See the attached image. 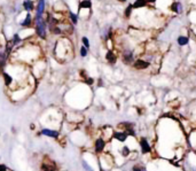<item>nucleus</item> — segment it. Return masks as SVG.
<instances>
[{
  "mask_svg": "<svg viewBox=\"0 0 196 171\" xmlns=\"http://www.w3.org/2000/svg\"><path fill=\"white\" fill-rule=\"evenodd\" d=\"M139 146H140V149H141V153L144 154V155L152 153V146H150L148 139H147L146 137H141V138H140Z\"/></svg>",
  "mask_w": 196,
  "mask_h": 171,
  "instance_id": "obj_1",
  "label": "nucleus"
},
{
  "mask_svg": "<svg viewBox=\"0 0 196 171\" xmlns=\"http://www.w3.org/2000/svg\"><path fill=\"white\" fill-rule=\"evenodd\" d=\"M36 32L39 36L40 38H45L46 37V31H45V23H44L43 18H38L36 20Z\"/></svg>",
  "mask_w": 196,
  "mask_h": 171,
  "instance_id": "obj_2",
  "label": "nucleus"
},
{
  "mask_svg": "<svg viewBox=\"0 0 196 171\" xmlns=\"http://www.w3.org/2000/svg\"><path fill=\"white\" fill-rule=\"evenodd\" d=\"M107 146V142H106L101 137L96 138L95 141H94V152L96 154H102L105 152V148Z\"/></svg>",
  "mask_w": 196,
  "mask_h": 171,
  "instance_id": "obj_3",
  "label": "nucleus"
},
{
  "mask_svg": "<svg viewBox=\"0 0 196 171\" xmlns=\"http://www.w3.org/2000/svg\"><path fill=\"white\" fill-rule=\"evenodd\" d=\"M111 139H113V140H116L117 142H121V144H123V142H126L127 139H129V136H127L126 132L124 131H113V138Z\"/></svg>",
  "mask_w": 196,
  "mask_h": 171,
  "instance_id": "obj_4",
  "label": "nucleus"
},
{
  "mask_svg": "<svg viewBox=\"0 0 196 171\" xmlns=\"http://www.w3.org/2000/svg\"><path fill=\"white\" fill-rule=\"evenodd\" d=\"M40 171H56V165L51 158H46L40 165Z\"/></svg>",
  "mask_w": 196,
  "mask_h": 171,
  "instance_id": "obj_5",
  "label": "nucleus"
},
{
  "mask_svg": "<svg viewBox=\"0 0 196 171\" xmlns=\"http://www.w3.org/2000/svg\"><path fill=\"white\" fill-rule=\"evenodd\" d=\"M150 67V63L148 61H146L144 59H136L133 62V68L138 69V70H146Z\"/></svg>",
  "mask_w": 196,
  "mask_h": 171,
  "instance_id": "obj_6",
  "label": "nucleus"
},
{
  "mask_svg": "<svg viewBox=\"0 0 196 171\" xmlns=\"http://www.w3.org/2000/svg\"><path fill=\"white\" fill-rule=\"evenodd\" d=\"M39 134H43V136H46L48 138H53V139H57L60 137V131L57 130H53V129H43L40 131Z\"/></svg>",
  "mask_w": 196,
  "mask_h": 171,
  "instance_id": "obj_7",
  "label": "nucleus"
},
{
  "mask_svg": "<svg viewBox=\"0 0 196 171\" xmlns=\"http://www.w3.org/2000/svg\"><path fill=\"white\" fill-rule=\"evenodd\" d=\"M113 129L110 126H106L102 129V134H101V138L106 141V142H108V141L113 140L111 138H113Z\"/></svg>",
  "mask_w": 196,
  "mask_h": 171,
  "instance_id": "obj_8",
  "label": "nucleus"
},
{
  "mask_svg": "<svg viewBox=\"0 0 196 171\" xmlns=\"http://www.w3.org/2000/svg\"><path fill=\"white\" fill-rule=\"evenodd\" d=\"M123 61L125 62L126 64H130L134 61V55L132 51H124L123 52Z\"/></svg>",
  "mask_w": 196,
  "mask_h": 171,
  "instance_id": "obj_9",
  "label": "nucleus"
},
{
  "mask_svg": "<svg viewBox=\"0 0 196 171\" xmlns=\"http://www.w3.org/2000/svg\"><path fill=\"white\" fill-rule=\"evenodd\" d=\"M44 9H45V0H39L38 6H37V14H36V20L43 17Z\"/></svg>",
  "mask_w": 196,
  "mask_h": 171,
  "instance_id": "obj_10",
  "label": "nucleus"
},
{
  "mask_svg": "<svg viewBox=\"0 0 196 171\" xmlns=\"http://www.w3.org/2000/svg\"><path fill=\"white\" fill-rule=\"evenodd\" d=\"M106 59H107V61H108L109 63H115L116 60H117V56H116V54H115L113 51H109V52H107V54H106Z\"/></svg>",
  "mask_w": 196,
  "mask_h": 171,
  "instance_id": "obj_11",
  "label": "nucleus"
},
{
  "mask_svg": "<svg viewBox=\"0 0 196 171\" xmlns=\"http://www.w3.org/2000/svg\"><path fill=\"white\" fill-rule=\"evenodd\" d=\"M2 76H4V80H5V84H6V86H10L12 84H13V77L8 74V72H6L4 71L2 72Z\"/></svg>",
  "mask_w": 196,
  "mask_h": 171,
  "instance_id": "obj_12",
  "label": "nucleus"
},
{
  "mask_svg": "<svg viewBox=\"0 0 196 171\" xmlns=\"http://www.w3.org/2000/svg\"><path fill=\"white\" fill-rule=\"evenodd\" d=\"M119 152H121V156H122V157H127L131 153V149L129 146H123Z\"/></svg>",
  "mask_w": 196,
  "mask_h": 171,
  "instance_id": "obj_13",
  "label": "nucleus"
},
{
  "mask_svg": "<svg viewBox=\"0 0 196 171\" xmlns=\"http://www.w3.org/2000/svg\"><path fill=\"white\" fill-rule=\"evenodd\" d=\"M23 6H24V8H25L28 12H30V10H32V9L35 8V7H33V2H32L31 0H25V1L23 2Z\"/></svg>",
  "mask_w": 196,
  "mask_h": 171,
  "instance_id": "obj_14",
  "label": "nucleus"
},
{
  "mask_svg": "<svg viewBox=\"0 0 196 171\" xmlns=\"http://www.w3.org/2000/svg\"><path fill=\"white\" fill-rule=\"evenodd\" d=\"M91 1L90 0H82L80 1V4H79V7H80V9L82 8H87V9H90L91 8Z\"/></svg>",
  "mask_w": 196,
  "mask_h": 171,
  "instance_id": "obj_15",
  "label": "nucleus"
},
{
  "mask_svg": "<svg viewBox=\"0 0 196 171\" xmlns=\"http://www.w3.org/2000/svg\"><path fill=\"white\" fill-rule=\"evenodd\" d=\"M147 5V1L146 0H136L133 6L132 7H134V8H140V7H144Z\"/></svg>",
  "mask_w": 196,
  "mask_h": 171,
  "instance_id": "obj_16",
  "label": "nucleus"
},
{
  "mask_svg": "<svg viewBox=\"0 0 196 171\" xmlns=\"http://www.w3.org/2000/svg\"><path fill=\"white\" fill-rule=\"evenodd\" d=\"M171 9L173 10L174 13H180V12H181V5L179 4V2H174V4H172V6H171Z\"/></svg>",
  "mask_w": 196,
  "mask_h": 171,
  "instance_id": "obj_17",
  "label": "nucleus"
},
{
  "mask_svg": "<svg viewBox=\"0 0 196 171\" xmlns=\"http://www.w3.org/2000/svg\"><path fill=\"white\" fill-rule=\"evenodd\" d=\"M22 26H31V15L30 14H28L26 15L25 20H24V22H22Z\"/></svg>",
  "mask_w": 196,
  "mask_h": 171,
  "instance_id": "obj_18",
  "label": "nucleus"
},
{
  "mask_svg": "<svg viewBox=\"0 0 196 171\" xmlns=\"http://www.w3.org/2000/svg\"><path fill=\"white\" fill-rule=\"evenodd\" d=\"M178 44L180 46H185L188 44V38L187 37H179L178 38Z\"/></svg>",
  "mask_w": 196,
  "mask_h": 171,
  "instance_id": "obj_19",
  "label": "nucleus"
},
{
  "mask_svg": "<svg viewBox=\"0 0 196 171\" xmlns=\"http://www.w3.org/2000/svg\"><path fill=\"white\" fill-rule=\"evenodd\" d=\"M132 171H146L144 170V167L141 165V164H134L132 167Z\"/></svg>",
  "mask_w": 196,
  "mask_h": 171,
  "instance_id": "obj_20",
  "label": "nucleus"
},
{
  "mask_svg": "<svg viewBox=\"0 0 196 171\" xmlns=\"http://www.w3.org/2000/svg\"><path fill=\"white\" fill-rule=\"evenodd\" d=\"M70 18L72 20V23L74 24H77V21H78V17H77V15L74 13H70Z\"/></svg>",
  "mask_w": 196,
  "mask_h": 171,
  "instance_id": "obj_21",
  "label": "nucleus"
},
{
  "mask_svg": "<svg viewBox=\"0 0 196 171\" xmlns=\"http://www.w3.org/2000/svg\"><path fill=\"white\" fill-rule=\"evenodd\" d=\"M83 168L85 169V170H87V171H93V169H92V168L88 165V163L85 162V161H83Z\"/></svg>",
  "mask_w": 196,
  "mask_h": 171,
  "instance_id": "obj_22",
  "label": "nucleus"
},
{
  "mask_svg": "<svg viewBox=\"0 0 196 171\" xmlns=\"http://www.w3.org/2000/svg\"><path fill=\"white\" fill-rule=\"evenodd\" d=\"M82 41H83V44H84V47H86V49L90 47V43H88V39H87L86 37H84L83 39H82Z\"/></svg>",
  "mask_w": 196,
  "mask_h": 171,
  "instance_id": "obj_23",
  "label": "nucleus"
},
{
  "mask_svg": "<svg viewBox=\"0 0 196 171\" xmlns=\"http://www.w3.org/2000/svg\"><path fill=\"white\" fill-rule=\"evenodd\" d=\"M80 55H82L83 57L87 55V49H86V47H84V46H83V47L80 49Z\"/></svg>",
  "mask_w": 196,
  "mask_h": 171,
  "instance_id": "obj_24",
  "label": "nucleus"
},
{
  "mask_svg": "<svg viewBox=\"0 0 196 171\" xmlns=\"http://www.w3.org/2000/svg\"><path fill=\"white\" fill-rule=\"evenodd\" d=\"M85 83H86L87 85H92V84L94 83V79L91 78V77H86V78H85Z\"/></svg>",
  "mask_w": 196,
  "mask_h": 171,
  "instance_id": "obj_25",
  "label": "nucleus"
},
{
  "mask_svg": "<svg viewBox=\"0 0 196 171\" xmlns=\"http://www.w3.org/2000/svg\"><path fill=\"white\" fill-rule=\"evenodd\" d=\"M0 171H8V168L5 164H0Z\"/></svg>",
  "mask_w": 196,
  "mask_h": 171,
  "instance_id": "obj_26",
  "label": "nucleus"
},
{
  "mask_svg": "<svg viewBox=\"0 0 196 171\" xmlns=\"http://www.w3.org/2000/svg\"><path fill=\"white\" fill-rule=\"evenodd\" d=\"M132 8H133V7H132V6H130V7H129V8L126 9V12H125V14H126L127 17L130 16V14H131V10H132Z\"/></svg>",
  "mask_w": 196,
  "mask_h": 171,
  "instance_id": "obj_27",
  "label": "nucleus"
},
{
  "mask_svg": "<svg viewBox=\"0 0 196 171\" xmlns=\"http://www.w3.org/2000/svg\"><path fill=\"white\" fill-rule=\"evenodd\" d=\"M147 2H149V4H154V2H156V0H146Z\"/></svg>",
  "mask_w": 196,
  "mask_h": 171,
  "instance_id": "obj_28",
  "label": "nucleus"
},
{
  "mask_svg": "<svg viewBox=\"0 0 196 171\" xmlns=\"http://www.w3.org/2000/svg\"><path fill=\"white\" fill-rule=\"evenodd\" d=\"M30 129L31 130H35V124H30Z\"/></svg>",
  "mask_w": 196,
  "mask_h": 171,
  "instance_id": "obj_29",
  "label": "nucleus"
},
{
  "mask_svg": "<svg viewBox=\"0 0 196 171\" xmlns=\"http://www.w3.org/2000/svg\"><path fill=\"white\" fill-rule=\"evenodd\" d=\"M122 1H125V0H122Z\"/></svg>",
  "mask_w": 196,
  "mask_h": 171,
  "instance_id": "obj_30",
  "label": "nucleus"
}]
</instances>
